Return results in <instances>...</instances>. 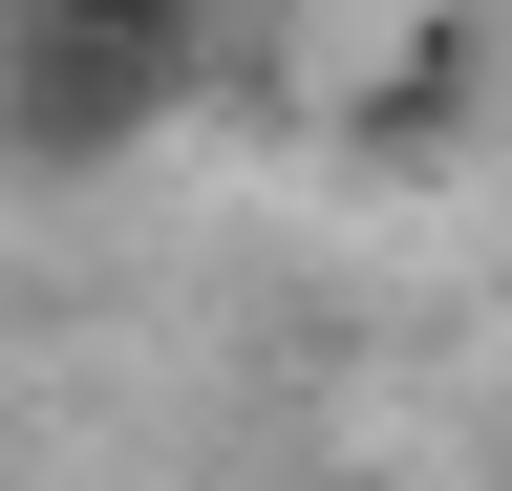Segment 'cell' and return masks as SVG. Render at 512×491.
Returning a JSON list of instances; mask_svg holds the SVG:
<instances>
[{
  "mask_svg": "<svg viewBox=\"0 0 512 491\" xmlns=\"http://www.w3.org/2000/svg\"><path fill=\"white\" fill-rule=\"evenodd\" d=\"M214 86V0H0V171L150 150Z\"/></svg>",
  "mask_w": 512,
  "mask_h": 491,
  "instance_id": "cell-1",
  "label": "cell"
},
{
  "mask_svg": "<svg viewBox=\"0 0 512 491\" xmlns=\"http://www.w3.org/2000/svg\"><path fill=\"white\" fill-rule=\"evenodd\" d=\"M448 107H470V22H406V43H384V86H363V129H384V150H427Z\"/></svg>",
  "mask_w": 512,
  "mask_h": 491,
  "instance_id": "cell-2",
  "label": "cell"
}]
</instances>
